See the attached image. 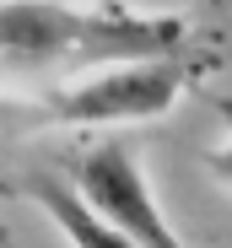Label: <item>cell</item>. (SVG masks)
Instances as JSON below:
<instances>
[{
    "label": "cell",
    "mask_w": 232,
    "mask_h": 248,
    "mask_svg": "<svg viewBox=\"0 0 232 248\" xmlns=\"http://www.w3.org/2000/svg\"><path fill=\"white\" fill-rule=\"evenodd\" d=\"M70 189L108 227H119L135 248H189L173 232V221L157 205V194H151V178L140 168L135 146L119 140V135H103V140H92V146H81L70 156Z\"/></svg>",
    "instance_id": "cell-1"
},
{
    "label": "cell",
    "mask_w": 232,
    "mask_h": 248,
    "mask_svg": "<svg viewBox=\"0 0 232 248\" xmlns=\"http://www.w3.org/2000/svg\"><path fill=\"white\" fill-rule=\"evenodd\" d=\"M211 11L216 16H232V0H211Z\"/></svg>",
    "instance_id": "cell-5"
},
{
    "label": "cell",
    "mask_w": 232,
    "mask_h": 248,
    "mask_svg": "<svg viewBox=\"0 0 232 248\" xmlns=\"http://www.w3.org/2000/svg\"><path fill=\"white\" fill-rule=\"evenodd\" d=\"M205 168L232 189V140H221V146H211V151H205Z\"/></svg>",
    "instance_id": "cell-4"
},
{
    "label": "cell",
    "mask_w": 232,
    "mask_h": 248,
    "mask_svg": "<svg viewBox=\"0 0 232 248\" xmlns=\"http://www.w3.org/2000/svg\"><path fill=\"white\" fill-rule=\"evenodd\" d=\"M38 211H44L49 221H54V232L70 243V248H135L119 227H108L92 205L70 189V178L65 173H49V168H27L22 173V184H16Z\"/></svg>",
    "instance_id": "cell-3"
},
{
    "label": "cell",
    "mask_w": 232,
    "mask_h": 248,
    "mask_svg": "<svg viewBox=\"0 0 232 248\" xmlns=\"http://www.w3.org/2000/svg\"><path fill=\"white\" fill-rule=\"evenodd\" d=\"M184 60L178 54H140L130 65H113L92 81H81V87H70L49 103V119L54 124H97V130H108V124H140V119H157L178 103L184 92Z\"/></svg>",
    "instance_id": "cell-2"
}]
</instances>
